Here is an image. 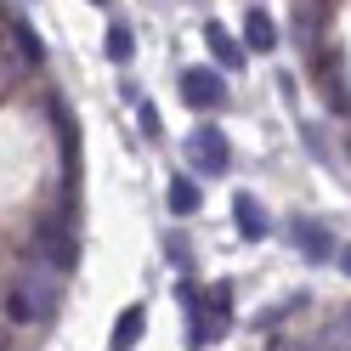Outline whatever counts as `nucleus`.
Returning <instances> with one entry per match:
<instances>
[{"label":"nucleus","mask_w":351,"mask_h":351,"mask_svg":"<svg viewBox=\"0 0 351 351\" xmlns=\"http://www.w3.org/2000/svg\"><path fill=\"white\" fill-rule=\"evenodd\" d=\"M57 300H62V278L29 255L17 283L6 289V317L12 323H46V317H57Z\"/></svg>","instance_id":"nucleus-1"},{"label":"nucleus","mask_w":351,"mask_h":351,"mask_svg":"<svg viewBox=\"0 0 351 351\" xmlns=\"http://www.w3.org/2000/svg\"><path fill=\"white\" fill-rule=\"evenodd\" d=\"M29 255L40 261V267H51V272L62 278V272L74 267V255H80V250H74V232L62 227V221H40L34 238H29Z\"/></svg>","instance_id":"nucleus-2"},{"label":"nucleus","mask_w":351,"mask_h":351,"mask_svg":"<svg viewBox=\"0 0 351 351\" xmlns=\"http://www.w3.org/2000/svg\"><path fill=\"white\" fill-rule=\"evenodd\" d=\"M187 165L193 170H204V176H227V165H232V147H227V136L215 125H199L187 136Z\"/></svg>","instance_id":"nucleus-3"},{"label":"nucleus","mask_w":351,"mask_h":351,"mask_svg":"<svg viewBox=\"0 0 351 351\" xmlns=\"http://www.w3.org/2000/svg\"><path fill=\"white\" fill-rule=\"evenodd\" d=\"M289 244L306 255V261H317V267H328V261L340 255V244H335V232H328L317 215H295L289 221Z\"/></svg>","instance_id":"nucleus-4"},{"label":"nucleus","mask_w":351,"mask_h":351,"mask_svg":"<svg viewBox=\"0 0 351 351\" xmlns=\"http://www.w3.org/2000/svg\"><path fill=\"white\" fill-rule=\"evenodd\" d=\"M182 102H187V108H204V114H210V108H221V102H227V80L215 74V69H187V74H182Z\"/></svg>","instance_id":"nucleus-5"},{"label":"nucleus","mask_w":351,"mask_h":351,"mask_svg":"<svg viewBox=\"0 0 351 351\" xmlns=\"http://www.w3.org/2000/svg\"><path fill=\"white\" fill-rule=\"evenodd\" d=\"M232 221H238V232H244L250 244H261V238L272 232V221H267V210H261V199H250V193H238V199H232Z\"/></svg>","instance_id":"nucleus-6"},{"label":"nucleus","mask_w":351,"mask_h":351,"mask_svg":"<svg viewBox=\"0 0 351 351\" xmlns=\"http://www.w3.org/2000/svg\"><path fill=\"white\" fill-rule=\"evenodd\" d=\"M244 46H250V51H272V46H278V23H272V12H261V6L244 12Z\"/></svg>","instance_id":"nucleus-7"},{"label":"nucleus","mask_w":351,"mask_h":351,"mask_svg":"<svg viewBox=\"0 0 351 351\" xmlns=\"http://www.w3.org/2000/svg\"><path fill=\"white\" fill-rule=\"evenodd\" d=\"M142 328H147V312H142V306H125L119 323H114V346H108V351H136Z\"/></svg>","instance_id":"nucleus-8"},{"label":"nucleus","mask_w":351,"mask_h":351,"mask_svg":"<svg viewBox=\"0 0 351 351\" xmlns=\"http://www.w3.org/2000/svg\"><path fill=\"white\" fill-rule=\"evenodd\" d=\"M204 40H210V51H215V62H221V69H238V62H244V46H238L221 23H204Z\"/></svg>","instance_id":"nucleus-9"},{"label":"nucleus","mask_w":351,"mask_h":351,"mask_svg":"<svg viewBox=\"0 0 351 351\" xmlns=\"http://www.w3.org/2000/svg\"><path fill=\"white\" fill-rule=\"evenodd\" d=\"M199 204H204V193L193 187L187 176H182V182H170V210H176V215H193V210H199Z\"/></svg>","instance_id":"nucleus-10"},{"label":"nucleus","mask_w":351,"mask_h":351,"mask_svg":"<svg viewBox=\"0 0 351 351\" xmlns=\"http://www.w3.org/2000/svg\"><path fill=\"white\" fill-rule=\"evenodd\" d=\"M102 51L114 57V62H130V57H136V40H130L125 23H114V29H108V40H102Z\"/></svg>","instance_id":"nucleus-11"},{"label":"nucleus","mask_w":351,"mask_h":351,"mask_svg":"<svg viewBox=\"0 0 351 351\" xmlns=\"http://www.w3.org/2000/svg\"><path fill=\"white\" fill-rule=\"evenodd\" d=\"M17 51H23L29 62H40V40H34V29H17V40H12Z\"/></svg>","instance_id":"nucleus-12"},{"label":"nucleus","mask_w":351,"mask_h":351,"mask_svg":"<svg viewBox=\"0 0 351 351\" xmlns=\"http://www.w3.org/2000/svg\"><path fill=\"white\" fill-rule=\"evenodd\" d=\"M159 125H165V119H159V108L142 102V130H147V136H159Z\"/></svg>","instance_id":"nucleus-13"},{"label":"nucleus","mask_w":351,"mask_h":351,"mask_svg":"<svg viewBox=\"0 0 351 351\" xmlns=\"http://www.w3.org/2000/svg\"><path fill=\"white\" fill-rule=\"evenodd\" d=\"M0 351H12V340H6V328H0Z\"/></svg>","instance_id":"nucleus-14"},{"label":"nucleus","mask_w":351,"mask_h":351,"mask_svg":"<svg viewBox=\"0 0 351 351\" xmlns=\"http://www.w3.org/2000/svg\"><path fill=\"white\" fill-rule=\"evenodd\" d=\"M97 6H102V0H97Z\"/></svg>","instance_id":"nucleus-15"}]
</instances>
